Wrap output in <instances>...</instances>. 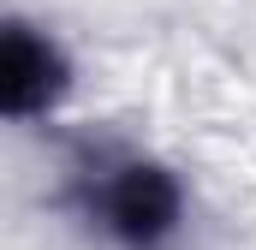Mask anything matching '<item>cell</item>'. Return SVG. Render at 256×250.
Wrapping results in <instances>:
<instances>
[{"mask_svg":"<svg viewBox=\"0 0 256 250\" xmlns=\"http://www.w3.org/2000/svg\"><path fill=\"white\" fill-rule=\"evenodd\" d=\"M66 84V66L48 36L0 24V114H42Z\"/></svg>","mask_w":256,"mask_h":250,"instance_id":"obj_1","label":"cell"},{"mask_svg":"<svg viewBox=\"0 0 256 250\" xmlns=\"http://www.w3.org/2000/svg\"><path fill=\"white\" fill-rule=\"evenodd\" d=\"M102 208H108V226L126 244H155L179 220V190H173L167 173H155V167H126L108 185V202Z\"/></svg>","mask_w":256,"mask_h":250,"instance_id":"obj_2","label":"cell"}]
</instances>
